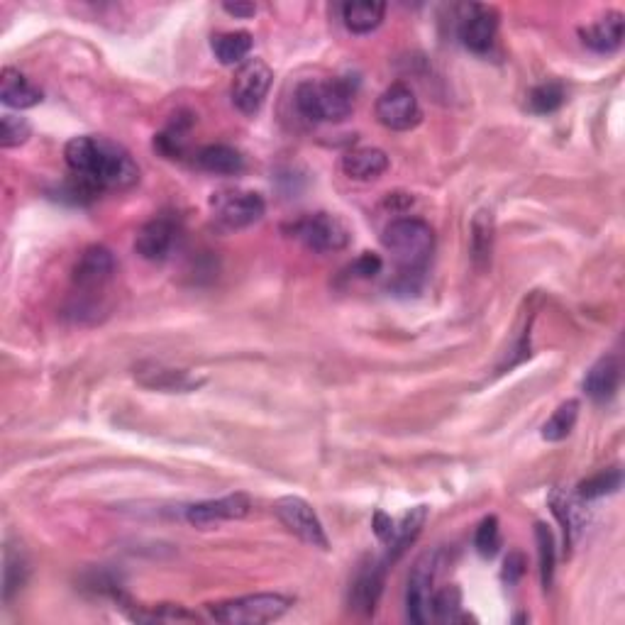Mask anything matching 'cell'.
I'll return each mask as SVG.
<instances>
[{"label": "cell", "mask_w": 625, "mask_h": 625, "mask_svg": "<svg viewBox=\"0 0 625 625\" xmlns=\"http://www.w3.org/2000/svg\"><path fill=\"white\" fill-rule=\"evenodd\" d=\"M64 157L74 176L84 179L98 193L127 191L140 184V167L132 154L108 137H74L66 142Z\"/></svg>", "instance_id": "cell-1"}, {"label": "cell", "mask_w": 625, "mask_h": 625, "mask_svg": "<svg viewBox=\"0 0 625 625\" xmlns=\"http://www.w3.org/2000/svg\"><path fill=\"white\" fill-rule=\"evenodd\" d=\"M293 101L298 113L313 123H340L355 110V88L347 79L303 81Z\"/></svg>", "instance_id": "cell-2"}, {"label": "cell", "mask_w": 625, "mask_h": 625, "mask_svg": "<svg viewBox=\"0 0 625 625\" xmlns=\"http://www.w3.org/2000/svg\"><path fill=\"white\" fill-rule=\"evenodd\" d=\"M384 247L394 254V259L401 264L403 274H418L430 262L435 250V235L425 220L418 218H398L386 225Z\"/></svg>", "instance_id": "cell-3"}, {"label": "cell", "mask_w": 625, "mask_h": 625, "mask_svg": "<svg viewBox=\"0 0 625 625\" xmlns=\"http://www.w3.org/2000/svg\"><path fill=\"white\" fill-rule=\"evenodd\" d=\"M293 601L284 594H250L210 604V616L223 625H262L279 621Z\"/></svg>", "instance_id": "cell-4"}, {"label": "cell", "mask_w": 625, "mask_h": 625, "mask_svg": "<svg viewBox=\"0 0 625 625\" xmlns=\"http://www.w3.org/2000/svg\"><path fill=\"white\" fill-rule=\"evenodd\" d=\"M210 206L218 223L230 230L250 228L264 218V210H267V203L259 193L242 191V188H225V191L213 193Z\"/></svg>", "instance_id": "cell-5"}, {"label": "cell", "mask_w": 625, "mask_h": 625, "mask_svg": "<svg viewBox=\"0 0 625 625\" xmlns=\"http://www.w3.org/2000/svg\"><path fill=\"white\" fill-rule=\"evenodd\" d=\"M293 237L301 240L308 250L330 254L340 252L350 245V230L337 215L330 213H313L298 220L293 225Z\"/></svg>", "instance_id": "cell-6"}, {"label": "cell", "mask_w": 625, "mask_h": 625, "mask_svg": "<svg viewBox=\"0 0 625 625\" xmlns=\"http://www.w3.org/2000/svg\"><path fill=\"white\" fill-rule=\"evenodd\" d=\"M274 513L289 528V533L296 535L301 542L318 547V550H330L323 523H320L318 513L313 511V506L308 501L298 499V496H284V499L274 503Z\"/></svg>", "instance_id": "cell-7"}, {"label": "cell", "mask_w": 625, "mask_h": 625, "mask_svg": "<svg viewBox=\"0 0 625 625\" xmlns=\"http://www.w3.org/2000/svg\"><path fill=\"white\" fill-rule=\"evenodd\" d=\"M435 567H438V555L435 552H425V555L418 557L411 574H408L406 613L418 625H425L433 618Z\"/></svg>", "instance_id": "cell-8"}, {"label": "cell", "mask_w": 625, "mask_h": 625, "mask_svg": "<svg viewBox=\"0 0 625 625\" xmlns=\"http://www.w3.org/2000/svg\"><path fill=\"white\" fill-rule=\"evenodd\" d=\"M271 79L274 74L262 59H247L245 64H240L232 81V103L237 105V110L245 115L259 113L271 88Z\"/></svg>", "instance_id": "cell-9"}, {"label": "cell", "mask_w": 625, "mask_h": 625, "mask_svg": "<svg viewBox=\"0 0 625 625\" xmlns=\"http://www.w3.org/2000/svg\"><path fill=\"white\" fill-rule=\"evenodd\" d=\"M376 118L389 130L408 132L423 120V110H420L416 93L411 88L406 84H394L376 101Z\"/></svg>", "instance_id": "cell-10"}, {"label": "cell", "mask_w": 625, "mask_h": 625, "mask_svg": "<svg viewBox=\"0 0 625 625\" xmlns=\"http://www.w3.org/2000/svg\"><path fill=\"white\" fill-rule=\"evenodd\" d=\"M499 32V13L489 5H469L459 22V40L474 54L489 52Z\"/></svg>", "instance_id": "cell-11"}, {"label": "cell", "mask_w": 625, "mask_h": 625, "mask_svg": "<svg viewBox=\"0 0 625 625\" xmlns=\"http://www.w3.org/2000/svg\"><path fill=\"white\" fill-rule=\"evenodd\" d=\"M386 564H389L386 560H367L357 569L350 586L352 611L362 613V616H372L381 599V591H384Z\"/></svg>", "instance_id": "cell-12"}, {"label": "cell", "mask_w": 625, "mask_h": 625, "mask_svg": "<svg viewBox=\"0 0 625 625\" xmlns=\"http://www.w3.org/2000/svg\"><path fill=\"white\" fill-rule=\"evenodd\" d=\"M252 501L247 494H230L223 499L193 503L186 511V521L196 528H210L223 521H240L250 513Z\"/></svg>", "instance_id": "cell-13"}, {"label": "cell", "mask_w": 625, "mask_h": 625, "mask_svg": "<svg viewBox=\"0 0 625 625\" xmlns=\"http://www.w3.org/2000/svg\"><path fill=\"white\" fill-rule=\"evenodd\" d=\"M176 225L171 218H154L135 237V252L147 262H164L174 250Z\"/></svg>", "instance_id": "cell-14"}, {"label": "cell", "mask_w": 625, "mask_h": 625, "mask_svg": "<svg viewBox=\"0 0 625 625\" xmlns=\"http://www.w3.org/2000/svg\"><path fill=\"white\" fill-rule=\"evenodd\" d=\"M115 274L113 252L105 250L101 245H93L81 254L74 267V284L84 291L103 289Z\"/></svg>", "instance_id": "cell-15"}, {"label": "cell", "mask_w": 625, "mask_h": 625, "mask_svg": "<svg viewBox=\"0 0 625 625\" xmlns=\"http://www.w3.org/2000/svg\"><path fill=\"white\" fill-rule=\"evenodd\" d=\"M623 32H625L623 13H606L604 18L582 27V30H579V37H582V42L589 49H594V52L611 54L623 44Z\"/></svg>", "instance_id": "cell-16"}, {"label": "cell", "mask_w": 625, "mask_h": 625, "mask_svg": "<svg viewBox=\"0 0 625 625\" xmlns=\"http://www.w3.org/2000/svg\"><path fill=\"white\" fill-rule=\"evenodd\" d=\"M137 376H140L142 384L149 386V389L169 391V394H176V391L186 394V391L198 389L203 384V379H196V376L184 372V369H169L162 367V364H149V369L140 367Z\"/></svg>", "instance_id": "cell-17"}, {"label": "cell", "mask_w": 625, "mask_h": 625, "mask_svg": "<svg viewBox=\"0 0 625 625\" xmlns=\"http://www.w3.org/2000/svg\"><path fill=\"white\" fill-rule=\"evenodd\" d=\"M0 101L8 108H35L42 103V91L37 86H32L20 71L5 66L3 76H0Z\"/></svg>", "instance_id": "cell-18"}, {"label": "cell", "mask_w": 625, "mask_h": 625, "mask_svg": "<svg viewBox=\"0 0 625 625\" xmlns=\"http://www.w3.org/2000/svg\"><path fill=\"white\" fill-rule=\"evenodd\" d=\"M618 386H621V364H618L616 357L599 359L584 379L586 396H591L594 401H608V398H613Z\"/></svg>", "instance_id": "cell-19"}, {"label": "cell", "mask_w": 625, "mask_h": 625, "mask_svg": "<svg viewBox=\"0 0 625 625\" xmlns=\"http://www.w3.org/2000/svg\"><path fill=\"white\" fill-rule=\"evenodd\" d=\"M342 169H345V174L350 176V179L374 181L389 169V157L376 147L352 149V152H347L345 159H342Z\"/></svg>", "instance_id": "cell-20"}, {"label": "cell", "mask_w": 625, "mask_h": 625, "mask_svg": "<svg viewBox=\"0 0 625 625\" xmlns=\"http://www.w3.org/2000/svg\"><path fill=\"white\" fill-rule=\"evenodd\" d=\"M196 167L208 171V174L235 176L245 169V157H242L240 149L230 145H208L198 149Z\"/></svg>", "instance_id": "cell-21"}, {"label": "cell", "mask_w": 625, "mask_h": 625, "mask_svg": "<svg viewBox=\"0 0 625 625\" xmlns=\"http://www.w3.org/2000/svg\"><path fill=\"white\" fill-rule=\"evenodd\" d=\"M425 521H428V506H416L396 523L394 538L386 542V545H389V550H386V562H396L398 557L418 540V535L423 533Z\"/></svg>", "instance_id": "cell-22"}, {"label": "cell", "mask_w": 625, "mask_h": 625, "mask_svg": "<svg viewBox=\"0 0 625 625\" xmlns=\"http://www.w3.org/2000/svg\"><path fill=\"white\" fill-rule=\"evenodd\" d=\"M386 15V5L376 3V0H359V3H345L342 5V20L345 27L355 35H367V32L376 30Z\"/></svg>", "instance_id": "cell-23"}, {"label": "cell", "mask_w": 625, "mask_h": 625, "mask_svg": "<svg viewBox=\"0 0 625 625\" xmlns=\"http://www.w3.org/2000/svg\"><path fill=\"white\" fill-rule=\"evenodd\" d=\"M547 501H550L552 513H555L557 521H560L564 528V545L572 547L574 542H577L579 533H582V525H584L582 508H579V503L574 501L572 496H567L560 489H552L550 496H547Z\"/></svg>", "instance_id": "cell-24"}, {"label": "cell", "mask_w": 625, "mask_h": 625, "mask_svg": "<svg viewBox=\"0 0 625 625\" xmlns=\"http://www.w3.org/2000/svg\"><path fill=\"white\" fill-rule=\"evenodd\" d=\"M252 35L245 30L237 32H223V35L213 37V54L220 64L225 66H235V64H245L247 57L252 52Z\"/></svg>", "instance_id": "cell-25"}, {"label": "cell", "mask_w": 625, "mask_h": 625, "mask_svg": "<svg viewBox=\"0 0 625 625\" xmlns=\"http://www.w3.org/2000/svg\"><path fill=\"white\" fill-rule=\"evenodd\" d=\"M494 252V215L491 210H479L472 220V259L479 269L491 262Z\"/></svg>", "instance_id": "cell-26"}, {"label": "cell", "mask_w": 625, "mask_h": 625, "mask_svg": "<svg viewBox=\"0 0 625 625\" xmlns=\"http://www.w3.org/2000/svg\"><path fill=\"white\" fill-rule=\"evenodd\" d=\"M579 418V401H564L555 413H552L550 420L542 425V440L547 442H562L572 435L574 425H577Z\"/></svg>", "instance_id": "cell-27"}, {"label": "cell", "mask_w": 625, "mask_h": 625, "mask_svg": "<svg viewBox=\"0 0 625 625\" xmlns=\"http://www.w3.org/2000/svg\"><path fill=\"white\" fill-rule=\"evenodd\" d=\"M5 567H3V599L10 601L15 594L25 586L27 574H30V567H27L25 557L22 552H15L13 547L5 550Z\"/></svg>", "instance_id": "cell-28"}, {"label": "cell", "mask_w": 625, "mask_h": 625, "mask_svg": "<svg viewBox=\"0 0 625 625\" xmlns=\"http://www.w3.org/2000/svg\"><path fill=\"white\" fill-rule=\"evenodd\" d=\"M623 484V472L618 467L613 469H604V472L594 474L591 479H586L579 484V499L591 501V499H601V496L608 494H616Z\"/></svg>", "instance_id": "cell-29"}, {"label": "cell", "mask_w": 625, "mask_h": 625, "mask_svg": "<svg viewBox=\"0 0 625 625\" xmlns=\"http://www.w3.org/2000/svg\"><path fill=\"white\" fill-rule=\"evenodd\" d=\"M535 540H538L542 586H545V589H550L552 579H555V562H557L555 535H552V530L547 528L545 523H538L535 525Z\"/></svg>", "instance_id": "cell-30"}, {"label": "cell", "mask_w": 625, "mask_h": 625, "mask_svg": "<svg viewBox=\"0 0 625 625\" xmlns=\"http://www.w3.org/2000/svg\"><path fill=\"white\" fill-rule=\"evenodd\" d=\"M433 616L440 623L469 621V616H462V591H459V586H445L433 596Z\"/></svg>", "instance_id": "cell-31"}, {"label": "cell", "mask_w": 625, "mask_h": 625, "mask_svg": "<svg viewBox=\"0 0 625 625\" xmlns=\"http://www.w3.org/2000/svg\"><path fill=\"white\" fill-rule=\"evenodd\" d=\"M564 103V88L557 81H547V84L535 86L528 93V108L538 115H550L560 110Z\"/></svg>", "instance_id": "cell-32"}, {"label": "cell", "mask_w": 625, "mask_h": 625, "mask_svg": "<svg viewBox=\"0 0 625 625\" xmlns=\"http://www.w3.org/2000/svg\"><path fill=\"white\" fill-rule=\"evenodd\" d=\"M30 135L32 127L25 118H20V115L5 113L3 118H0V145L5 149L25 145V142L30 140Z\"/></svg>", "instance_id": "cell-33"}, {"label": "cell", "mask_w": 625, "mask_h": 625, "mask_svg": "<svg viewBox=\"0 0 625 625\" xmlns=\"http://www.w3.org/2000/svg\"><path fill=\"white\" fill-rule=\"evenodd\" d=\"M474 547L481 557H494L501 547V530L499 521L494 516L484 518L477 528V535H474Z\"/></svg>", "instance_id": "cell-34"}, {"label": "cell", "mask_w": 625, "mask_h": 625, "mask_svg": "<svg viewBox=\"0 0 625 625\" xmlns=\"http://www.w3.org/2000/svg\"><path fill=\"white\" fill-rule=\"evenodd\" d=\"M381 269H384L381 257H376L372 252H364L362 257L355 259V264L350 267V274H355L357 279H374L376 274H381Z\"/></svg>", "instance_id": "cell-35"}, {"label": "cell", "mask_w": 625, "mask_h": 625, "mask_svg": "<svg viewBox=\"0 0 625 625\" xmlns=\"http://www.w3.org/2000/svg\"><path fill=\"white\" fill-rule=\"evenodd\" d=\"M525 574V557L521 552H511L503 562V582L506 584H518Z\"/></svg>", "instance_id": "cell-36"}, {"label": "cell", "mask_w": 625, "mask_h": 625, "mask_svg": "<svg viewBox=\"0 0 625 625\" xmlns=\"http://www.w3.org/2000/svg\"><path fill=\"white\" fill-rule=\"evenodd\" d=\"M374 533H376V538L379 540H384V542H389L391 538H394V530H396V523L391 521L389 516H386V513H381V511H376L374 513Z\"/></svg>", "instance_id": "cell-37"}, {"label": "cell", "mask_w": 625, "mask_h": 625, "mask_svg": "<svg viewBox=\"0 0 625 625\" xmlns=\"http://www.w3.org/2000/svg\"><path fill=\"white\" fill-rule=\"evenodd\" d=\"M223 10L225 13L235 15V18H252V15L257 13V8H254L252 3H225Z\"/></svg>", "instance_id": "cell-38"}]
</instances>
